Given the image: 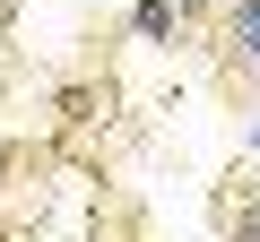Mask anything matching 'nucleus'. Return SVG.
Listing matches in <instances>:
<instances>
[{"instance_id":"obj_1","label":"nucleus","mask_w":260,"mask_h":242,"mask_svg":"<svg viewBox=\"0 0 260 242\" xmlns=\"http://www.w3.org/2000/svg\"><path fill=\"white\" fill-rule=\"evenodd\" d=\"M130 35L139 44H174L182 35V0H139V9H130Z\"/></svg>"},{"instance_id":"obj_2","label":"nucleus","mask_w":260,"mask_h":242,"mask_svg":"<svg viewBox=\"0 0 260 242\" xmlns=\"http://www.w3.org/2000/svg\"><path fill=\"white\" fill-rule=\"evenodd\" d=\"M225 26H234V52L260 69V0H234V18H225Z\"/></svg>"},{"instance_id":"obj_3","label":"nucleus","mask_w":260,"mask_h":242,"mask_svg":"<svg viewBox=\"0 0 260 242\" xmlns=\"http://www.w3.org/2000/svg\"><path fill=\"white\" fill-rule=\"evenodd\" d=\"M251 156H260V130H251Z\"/></svg>"}]
</instances>
